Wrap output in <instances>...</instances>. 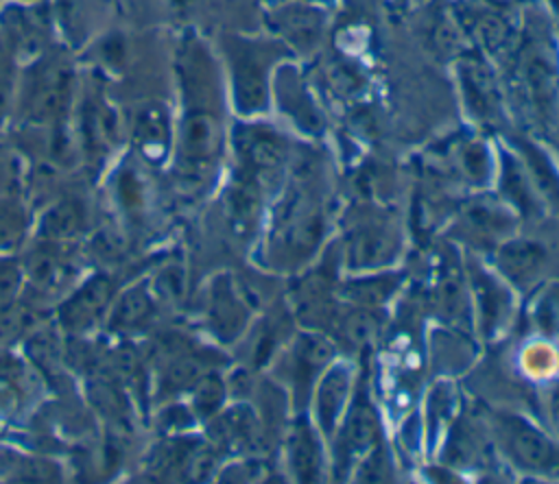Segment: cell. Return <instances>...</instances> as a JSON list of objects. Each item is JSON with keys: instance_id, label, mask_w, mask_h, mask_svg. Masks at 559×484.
Segmentation results:
<instances>
[{"instance_id": "6da1fadb", "label": "cell", "mask_w": 559, "mask_h": 484, "mask_svg": "<svg viewBox=\"0 0 559 484\" xmlns=\"http://www.w3.org/2000/svg\"><path fill=\"white\" fill-rule=\"evenodd\" d=\"M111 299V283L107 277L96 275L79 286L59 307V320L68 331L81 334L103 318Z\"/></svg>"}, {"instance_id": "7a4b0ae2", "label": "cell", "mask_w": 559, "mask_h": 484, "mask_svg": "<svg viewBox=\"0 0 559 484\" xmlns=\"http://www.w3.org/2000/svg\"><path fill=\"white\" fill-rule=\"evenodd\" d=\"M153 312V299L146 286L127 288L111 305L109 327L114 331H133L148 323Z\"/></svg>"}, {"instance_id": "3957f363", "label": "cell", "mask_w": 559, "mask_h": 484, "mask_svg": "<svg viewBox=\"0 0 559 484\" xmlns=\"http://www.w3.org/2000/svg\"><path fill=\"white\" fill-rule=\"evenodd\" d=\"M216 122L207 113H190L186 118L181 133V155L190 166L207 161L216 150Z\"/></svg>"}, {"instance_id": "277c9868", "label": "cell", "mask_w": 559, "mask_h": 484, "mask_svg": "<svg viewBox=\"0 0 559 484\" xmlns=\"http://www.w3.org/2000/svg\"><path fill=\"white\" fill-rule=\"evenodd\" d=\"M509 440L511 447L515 451V456L526 462L528 467H550L552 464V447L544 440V436H539L535 429H531L524 423H515L509 432Z\"/></svg>"}, {"instance_id": "5b68a950", "label": "cell", "mask_w": 559, "mask_h": 484, "mask_svg": "<svg viewBox=\"0 0 559 484\" xmlns=\"http://www.w3.org/2000/svg\"><path fill=\"white\" fill-rule=\"evenodd\" d=\"M83 209L76 201H63L55 205L44 218V235L48 240H66L81 231Z\"/></svg>"}, {"instance_id": "8992f818", "label": "cell", "mask_w": 559, "mask_h": 484, "mask_svg": "<svg viewBox=\"0 0 559 484\" xmlns=\"http://www.w3.org/2000/svg\"><path fill=\"white\" fill-rule=\"evenodd\" d=\"M63 275H66L63 262L50 251L35 253L26 264V277L31 279L33 286L41 290H52L57 283L63 281Z\"/></svg>"}, {"instance_id": "52a82bcc", "label": "cell", "mask_w": 559, "mask_h": 484, "mask_svg": "<svg viewBox=\"0 0 559 484\" xmlns=\"http://www.w3.org/2000/svg\"><path fill=\"white\" fill-rule=\"evenodd\" d=\"M24 233V214L22 209L0 196V253L13 249Z\"/></svg>"}, {"instance_id": "ba28073f", "label": "cell", "mask_w": 559, "mask_h": 484, "mask_svg": "<svg viewBox=\"0 0 559 484\" xmlns=\"http://www.w3.org/2000/svg\"><path fill=\"white\" fill-rule=\"evenodd\" d=\"M135 135L140 140V144L144 146V150L157 148L159 144H166V120L155 109L153 111H144L138 118Z\"/></svg>"}, {"instance_id": "9c48e42d", "label": "cell", "mask_w": 559, "mask_h": 484, "mask_svg": "<svg viewBox=\"0 0 559 484\" xmlns=\"http://www.w3.org/2000/svg\"><path fill=\"white\" fill-rule=\"evenodd\" d=\"M116 194L120 198V205H124L127 209H135L144 201V183H142V179L135 172L124 170L120 174V179H118Z\"/></svg>"}, {"instance_id": "30bf717a", "label": "cell", "mask_w": 559, "mask_h": 484, "mask_svg": "<svg viewBox=\"0 0 559 484\" xmlns=\"http://www.w3.org/2000/svg\"><path fill=\"white\" fill-rule=\"evenodd\" d=\"M181 281H183L181 273H179L175 266H166L164 270H159V273H157L155 292H159V294H162V297H166V299H175V297L179 294L181 286H183Z\"/></svg>"}, {"instance_id": "8fae6325", "label": "cell", "mask_w": 559, "mask_h": 484, "mask_svg": "<svg viewBox=\"0 0 559 484\" xmlns=\"http://www.w3.org/2000/svg\"><path fill=\"white\" fill-rule=\"evenodd\" d=\"M20 288V270L13 266H0V307L9 305Z\"/></svg>"}, {"instance_id": "7c38bea8", "label": "cell", "mask_w": 559, "mask_h": 484, "mask_svg": "<svg viewBox=\"0 0 559 484\" xmlns=\"http://www.w3.org/2000/svg\"><path fill=\"white\" fill-rule=\"evenodd\" d=\"M9 96H11V78H9V70L4 65H0V120L2 113L9 105Z\"/></svg>"}]
</instances>
